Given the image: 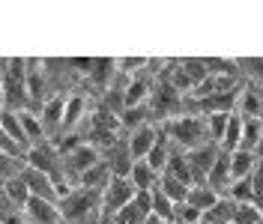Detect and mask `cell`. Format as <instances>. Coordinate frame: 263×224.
I'll list each match as a JSON object with an SVG mask.
<instances>
[{
    "label": "cell",
    "instance_id": "cell-1",
    "mask_svg": "<svg viewBox=\"0 0 263 224\" xmlns=\"http://www.w3.org/2000/svg\"><path fill=\"white\" fill-rule=\"evenodd\" d=\"M162 135H167V141L180 153L213 144L210 141V128H206V117H200V114H180L174 120H164Z\"/></svg>",
    "mask_w": 263,
    "mask_h": 224
},
{
    "label": "cell",
    "instance_id": "cell-2",
    "mask_svg": "<svg viewBox=\"0 0 263 224\" xmlns=\"http://www.w3.org/2000/svg\"><path fill=\"white\" fill-rule=\"evenodd\" d=\"M102 209V194L87 192L81 185H75L72 192H66L60 197V212H63V221H81V218H90Z\"/></svg>",
    "mask_w": 263,
    "mask_h": 224
},
{
    "label": "cell",
    "instance_id": "cell-3",
    "mask_svg": "<svg viewBox=\"0 0 263 224\" xmlns=\"http://www.w3.org/2000/svg\"><path fill=\"white\" fill-rule=\"evenodd\" d=\"M99 161H102V150H99V146H93V144L75 146L72 153H66V156H63L66 179H75V185H78V179H81L87 171H93Z\"/></svg>",
    "mask_w": 263,
    "mask_h": 224
},
{
    "label": "cell",
    "instance_id": "cell-4",
    "mask_svg": "<svg viewBox=\"0 0 263 224\" xmlns=\"http://www.w3.org/2000/svg\"><path fill=\"white\" fill-rule=\"evenodd\" d=\"M138 197V189L132 185L129 176H114L108 182V189L102 192V209L99 212H108V215H117L120 209H126Z\"/></svg>",
    "mask_w": 263,
    "mask_h": 224
},
{
    "label": "cell",
    "instance_id": "cell-5",
    "mask_svg": "<svg viewBox=\"0 0 263 224\" xmlns=\"http://www.w3.org/2000/svg\"><path fill=\"white\" fill-rule=\"evenodd\" d=\"M242 120H263V84L246 81L236 96V111Z\"/></svg>",
    "mask_w": 263,
    "mask_h": 224
},
{
    "label": "cell",
    "instance_id": "cell-6",
    "mask_svg": "<svg viewBox=\"0 0 263 224\" xmlns=\"http://www.w3.org/2000/svg\"><path fill=\"white\" fill-rule=\"evenodd\" d=\"M159 138H162V128L156 126V123H147V126L135 128L129 132V138H126V144H129V153L135 161H144L153 153V146L159 144Z\"/></svg>",
    "mask_w": 263,
    "mask_h": 224
},
{
    "label": "cell",
    "instance_id": "cell-7",
    "mask_svg": "<svg viewBox=\"0 0 263 224\" xmlns=\"http://www.w3.org/2000/svg\"><path fill=\"white\" fill-rule=\"evenodd\" d=\"M185 156H189V164H192V171H195L197 185H206V176L213 171L215 159L221 156V150L215 144H206V146H197V150H189Z\"/></svg>",
    "mask_w": 263,
    "mask_h": 224
},
{
    "label": "cell",
    "instance_id": "cell-8",
    "mask_svg": "<svg viewBox=\"0 0 263 224\" xmlns=\"http://www.w3.org/2000/svg\"><path fill=\"white\" fill-rule=\"evenodd\" d=\"M24 215L30 224H60L63 221V212L60 203L54 200H42V197H30V203L24 207Z\"/></svg>",
    "mask_w": 263,
    "mask_h": 224
},
{
    "label": "cell",
    "instance_id": "cell-9",
    "mask_svg": "<svg viewBox=\"0 0 263 224\" xmlns=\"http://www.w3.org/2000/svg\"><path fill=\"white\" fill-rule=\"evenodd\" d=\"M39 117H42V126L45 132L51 135H57V132H63V120H66V93L63 96H51L42 108H39Z\"/></svg>",
    "mask_w": 263,
    "mask_h": 224
},
{
    "label": "cell",
    "instance_id": "cell-10",
    "mask_svg": "<svg viewBox=\"0 0 263 224\" xmlns=\"http://www.w3.org/2000/svg\"><path fill=\"white\" fill-rule=\"evenodd\" d=\"M206 185H210L213 192H218L221 197H228L230 185H233V171H230V153H221V156L215 159L213 171H210V176H206Z\"/></svg>",
    "mask_w": 263,
    "mask_h": 224
},
{
    "label": "cell",
    "instance_id": "cell-11",
    "mask_svg": "<svg viewBox=\"0 0 263 224\" xmlns=\"http://www.w3.org/2000/svg\"><path fill=\"white\" fill-rule=\"evenodd\" d=\"M159 176L162 174H156V171L149 167V161L144 159V161H135V164H132L129 179H132V185H135L138 192H153V189L159 185Z\"/></svg>",
    "mask_w": 263,
    "mask_h": 224
},
{
    "label": "cell",
    "instance_id": "cell-12",
    "mask_svg": "<svg viewBox=\"0 0 263 224\" xmlns=\"http://www.w3.org/2000/svg\"><path fill=\"white\" fill-rule=\"evenodd\" d=\"M257 153H248V150H236V153H230V171H233V182H239V179H248V176L254 174V167H257Z\"/></svg>",
    "mask_w": 263,
    "mask_h": 224
},
{
    "label": "cell",
    "instance_id": "cell-13",
    "mask_svg": "<svg viewBox=\"0 0 263 224\" xmlns=\"http://www.w3.org/2000/svg\"><path fill=\"white\" fill-rule=\"evenodd\" d=\"M164 174H171L174 179H180V182H185V185H197L195 171H192V164H189V156L180 153V150H174V156H171V161H167Z\"/></svg>",
    "mask_w": 263,
    "mask_h": 224
},
{
    "label": "cell",
    "instance_id": "cell-14",
    "mask_svg": "<svg viewBox=\"0 0 263 224\" xmlns=\"http://www.w3.org/2000/svg\"><path fill=\"white\" fill-rule=\"evenodd\" d=\"M218 200H221V194L213 192L210 185H192V189H189V197H185V203H192L195 209H200L203 215H206Z\"/></svg>",
    "mask_w": 263,
    "mask_h": 224
},
{
    "label": "cell",
    "instance_id": "cell-15",
    "mask_svg": "<svg viewBox=\"0 0 263 224\" xmlns=\"http://www.w3.org/2000/svg\"><path fill=\"white\" fill-rule=\"evenodd\" d=\"M84 111H87V99H84L81 93H72V96H66L63 132H66V128H78V123L84 120Z\"/></svg>",
    "mask_w": 263,
    "mask_h": 224
},
{
    "label": "cell",
    "instance_id": "cell-16",
    "mask_svg": "<svg viewBox=\"0 0 263 224\" xmlns=\"http://www.w3.org/2000/svg\"><path fill=\"white\" fill-rule=\"evenodd\" d=\"M171 156H174V144L162 135V138H159V144L153 146V153L147 156V161H149V167H153L156 174H164V167H167Z\"/></svg>",
    "mask_w": 263,
    "mask_h": 224
},
{
    "label": "cell",
    "instance_id": "cell-17",
    "mask_svg": "<svg viewBox=\"0 0 263 224\" xmlns=\"http://www.w3.org/2000/svg\"><path fill=\"white\" fill-rule=\"evenodd\" d=\"M233 212H236V203L230 197H221L206 215H203V224H230L233 221Z\"/></svg>",
    "mask_w": 263,
    "mask_h": 224
},
{
    "label": "cell",
    "instance_id": "cell-18",
    "mask_svg": "<svg viewBox=\"0 0 263 224\" xmlns=\"http://www.w3.org/2000/svg\"><path fill=\"white\" fill-rule=\"evenodd\" d=\"M174 212H177V203L156 185V189H153V215H159V218L174 224Z\"/></svg>",
    "mask_w": 263,
    "mask_h": 224
},
{
    "label": "cell",
    "instance_id": "cell-19",
    "mask_svg": "<svg viewBox=\"0 0 263 224\" xmlns=\"http://www.w3.org/2000/svg\"><path fill=\"white\" fill-rule=\"evenodd\" d=\"M260 138H263V120H246V126H242V146L239 150L257 153Z\"/></svg>",
    "mask_w": 263,
    "mask_h": 224
},
{
    "label": "cell",
    "instance_id": "cell-20",
    "mask_svg": "<svg viewBox=\"0 0 263 224\" xmlns=\"http://www.w3.org/2000/svg\"><path fill=\"white\" fill-rule=\"evenodd\" d=\"M260 221H263V209L257 203H236L233 224H260Z\"/></svg>",
    "mask_w": 263,
    "mask_h": 224
},
{
    "label": "cell",
    "instance_id": "cell-21",
    "mask_svg": "<svg viewBox=\"0 0 263 224\" xmlns=\"http://www.w3.org/2000/svg\"><path fill=\"white\" fill-rule=\"evenodd\" d=\"M228 197L233 200V203H257L254 200V185H251V176L248 179H239V182H233L230 185Z\"/></svg>",
    "mask_w": 263,
    "mask_h": 224
},
{
    "label": "cell",
    "instance_id": "cell-22",
    "mask_svg": "<svg viewBox=\"0 0 263 224\" xmlns=\"http://www.w3.org/2000/svg\"><path fill=\"white\" fill-rule=\"evenodd\" d=\"M228 123H230V114H210L206 117V128H210V141L215 146L221 144L224 132H228Z\"/></svg>",
    "mask_w": 263,
    "mask_h": 224
},
{
    "label": "cell",
    "instance_id": "cell-23",
    "mask_svg": "<svg viewBox=\"0 0 263 224\" xmlns=\"http://www.w3.org/2000/svg\"><path fill=\"white\" fill-rule=\"evenodd\" d=\"M260 224H263V221H260Z\"/></svg>",
    "mask_w": 263,
    "mask_h": 224
}]
</instances>
